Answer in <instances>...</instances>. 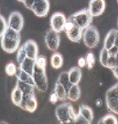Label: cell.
Wrapping results in <instances>:
<instances>
[{
	"instance_id": "1",
	"label": "cell",
	"mask_w": 118,
	"mask_h": 124,
	"mask_svg": "<svg viewBox=\"0 0 118 124\" xmlns=\"http://www.w3.org/2000/svg\"><path fill=\"white\" fill-rule=\"evenodd\" d=\"M20 39L21 38L19 32L7 28V30L1 38L2 48L8 53H13L19 49Z\"/></svg>"
},
{
	"instance_id": "2",
	"label": "cell",
	"mask_w": 118,
	"mask_h": 124,
	"mask_svg": "<svg viewBox=\"0 0 118 124\" xmlns=\"http://www.w3.org/2000/svg\"><path fill=\"white\" fill-rule=\"evenodd\" d=\"M79 114L75 112L74 107L69 102L62 103L57 106L55 110V115L60 123H64L69 121L74 120Z\"/></svg>"
},
{
	"instance_id": "3",
	"label": "cell",
	"mask_w": 118,
	"mask_h": 124,
	"mask_svg": "<svg viewBox=\"0 0 118 124\" xmlns=\"http://www.w3.org/2000/svg\"><path fill=\"white\" fill-rule=\"evenodd\" d=\"M69 19L74 22L75 25H77L82 30H84L91 26L93 16L91 15L88 9H83L72 15L69 17Z\"/></svg>"
},
{
	"instance_id": "4",
	"label": "cell",
	"mask_w": 118,
	"mask_h": 124,
	"mask_svg": "<svg viewBox=\"0 0 118 124\" xmlns=\"http://www.w3.org/2000/svg\"><path fill=\"white\" fill-rule=\"evenodd\" d=\"M82 39L84 44L87 48H95L100 42V35L99 31L93 26H90L87 28L82 31Z\"/></svg>"
},
{
	"instance_id": "5",
	"label": "cell",
	"mask_w": 118,
	"mask_h": 124,
	"mask_svg": "<svg viewBox=\"0 0 118 124\" xmlns=\"http://www.w3.org/2000/svg\"><path fill=\"white\" fill-rule=\"evenodd\" d=\"M34 85L40 92H46L48 89V79L45 69H41L35 67L34 73L32 74Z\"/></svg>"
},
{
	"instance_id": "6",
	"label": "cell",
	"mask_w": 118,
	"mask_h": 124,
	"mask_svg": "<svg viewBox=\"0 0 118 124\" xmlns=\"http://www.w3.org/2000/svg\"><path fill=\"white\" fill-rule=\"evenodd\" d=\"M67 21L66 16L62 12H55L50 18V27L53 31L60 33L64 31L65 25Z\"/></svg>"
},
{
	"instance_id": "7",
	"label": "cell",
	"mask_w": 118,
	"mask_h": 124,
	"mask_svg": "<svg viewBox=\"0 0 118 124\" xmlns=\"http://www.w3.org/2000/svg\"><path fill=\"white\" fill-rule=\"evenodd\" d=\"M7 26L11 30L19 32L24 27L23 16L19 11L11 12L7 19Z\"/></svg>"
},
{
	"instance_id": "8",
	"label": "cell",
	"mask_w": 118,
	"mask_h": 124,
	"mask_svg": "<svg viewBox=\"0 0 118 124\" xmlns=\"http://www.w3.org/2000/svg\"><path fill=\"white\" fill-rule=\"evenodd\" d=\"M45 40L47 48L53 52H56L60 45V36L59 33L53 31L51 28L45 32Z\"/></svg>"
},
{
	"instance_id": "9",
	"label": "cell",
	"mask_w": 118,
	"mask_h": 124,
	"mask_svg": "<svg viewBox=\"0 0 118 124\" xmlns=\"http://www.w3.org/2000/svg\"><path fill=\"white\" fill-rule=\"evenodd\" d=\"M32 11L38 17L45 16L49 11V2L48 0H35Z\"/></svg>"
},
{
	"instance_id": "10",
	"label": "cell",
	"mask_w": 118,
	"mask_h": 124,
	"mask_svg": "<svg viewBox=\"0 0 118 124\" xmlns=\"http://www.w3.org/2000/svg\"><path fill=\"white\" fill-rule=\"evenodd\" d=\"M105 6L106 4L104 0H92L89 2L88 11L92 16H99L104 13Z\"/></svg>"
},
{
	"instance_id": "11",
	"label": "cell",
	"mask_w": 118,
	"mask_h": 124,
	"mask_svg": "<svg viewBox=\"0 0 118 124\" xmlns=\"http://www.w3.org/2000/svg\"><path fill=\"white\" fill-rule=\"evenodd\" d=\"M24 47V50L26 53L27 57L32 60H36L38 56V46L34 40L28 39L23 44Z\"/></svg>"
},
{
	"instance_id": "12",
	"label": "cell",
	"mask_w": 118,
	"mask_h": 124,
	"mask_svg": "<svg viewBox=\"0 0 118 124\" xmlns=\"http://www.w3.org/2000/svg\"><path fill=\"white\" fill-rule=\"evenodd\" d=\"M69 80L71 85H79L82 79V70L79 67H73L68 71Z\"/></svg>"
},
{
	"instance_id": "13",
	"label": "cell",
	"mask_w": 118,
	"mask_h": 124,
	"mask_svg": "<svg viewBox=\"0 0 118 124\" xmlns=\"http://www.w3.org/2000/svg\"><path fill=\"white\" fill-rule=\"evenodd\" d=\"M16 77V78H17V81H22V82L29 84V85L35 86L34 85L33 77H32V75H31V74H29V73H25V72L22 70V69H17Z\"/></svg>"
},
{
	"instance_id": "14",
	"label": "cell",
	"mask_w": 118,
	"mask_h": 124,
	"mask_svg": "<svg viewBox=\"0 0 118 124\" xmlns=\"http://www.w3.org/2000/svg\"><path fill=\"white\" fill-rule=\"evenodd\" d=\"M79 115L86 119L87 121H88L89 123H91L92 120H93V110L91 107H89L88 106L86 105H81L79 106Z\"/></svg>"
},
{
	"instance_id": "15",
	"label": "cell",
	"mask_w": 118,
	"mask_h": 124,
	"mask_svg": "<svg viewBox=\"0 0 118 124\" xmlns=\"http://www.w3.org/2000/svg\"><path fill=\"white\" fill-rule=\"evenodd\" d=\"M82 31L83 30H82L77 25H75L71 30L67 31L66 34L70 40L73 42H79L82 36Z\"/></svg>"
},
{
	"instance_id": "16",
	"label": "cell",
	"mask_w": 118,
	"mask_h": 124,
	"mask_svg": "<svg viewBox=\"0 0 118 124\" xmlns=\"http://www.w3.org/2000/svg\"><path fill=\"white\" fill-rule=\"evenodd\" d=\"M19 69H22L25 73L32 75L35 70V60L27 57L21 64H19Z\"/></svg>"
},
{
	"instance_id": "17",
	"label": "cell",
	"mask_w": 118,
	"mask_h": 124,
	"mask_svg": "<svg viewBox=\"0 0 118 124\" xmlns=\"http://www.w3.org/2000/svg\"><path fill=\"white\" fill-rule=\"evenodd\" d=\"M81 96V90L79 85H72L67 90V99L71 101H77Z\"/></svg>"
},
{
	"instance_id": "18",
	"label": "cell",
	"mask_w": 118,
	"mask_h": 124,
	"mask_svg": "<svg viewBox=\"0 0 118 124\" xmlns=\"http://www.w3.org/2000/svg\"><path fill=\"white\" fill-rule=\"evenodd\" d=\"M54 92L57 94L58 100L61 101H65L67 99V90L62 84H60L58 81H56L54 85Z\"/></svg>"
},
{
	"instance_id": "19",
	"label": "cell",
	"mask_w": 118,
	"mask_h": 124,
	"mask_svg": "<svg viewBox=\"0 0 118 124\" xmlns=\"http://www.w3.org/2000/svg\"><path fill=\"white\" fill-rule=\"evenodd\" d=\"M16 86L20 90L21 92L23 93V95H34L35 86L33 85H29V84L17 81Z\"/></svg>"
},
{
	"instance_id": "20",
	"label": "cell",
	"mask_w": 118,
	"mask_h": 124,
	"mask_svg": "<svg viewBox=\"0 0 118 124\" xmlns=\"http://www.w3.org/2000/svg\"><path fill=\"white\" fill-rule=\"evenodd\" d=\"M116 29H112L109 31V33L107 34L106 37L104 39V48L107 50H109L112 47L114 46L115 43V36H116Z\"/></svg>"
},
{
	"instance_id": "21",
	"label": "cell",
	"mask_w": 118,
	"mask_h": 124,
	"mask_svg": "<svg viewBox=\"0 0 118 124\" xmlns=\"http://www.w3.org/2000/svg\"><path fill=\"white\" fill-rule=\"evenodd\" d=\"M50 64H51V65L54 69H60L62 66V64H63V56H62L61 53L55 52L51 56Z\"/></svg>"
},
{
	"instance_id": "22",
	"label": "cell",
	"mask_w": 118,
	"mask_h": 124,
	"mask_svg": "<svg viewBox=\"0 0 118 124\" xmlns=\"http://www.w3.org/2000/svg\"><path fill=\"white\" fill-rule=\"evenodd\" d=\"M23 93L21 92L20 90L18 88V87H15L14 90H12V93H11V101L15 105L18 106L20 104L21 101H22V98H23Z\"/></svg>"
},
{
	"instance_id": "23",
	"label": "cell",
	"mask_w": 118,
	"mask_h": 124,
	"mask_svg": "<svg viewBox=\"0 0 118 124\" xmlns=\"http://www.w3.org/2000/svg\"><path fill=\"white\" fill-rule=\"evenodd\" d=\"M36 108H37V101L36 98H35V95L30 96L29 98L27 99L26 105H25L24 110H27L30 113H32L36 110Z\"/></svg>"
},
{
	"instance_id": "24",
	"label": "cell",
	"mask_w": 118,
	"mask_h": 124,
	"mask_svg": "<svg viewBox=\"0 0 118 124\" xmlns=\"http://www.w3.org/2000/svg\"><path fill=\"white\" fill-rule=\"evenodd\" d=\"M57 81H58L60 84H62L66 90H68L70 87L72 85L69 80L68 72H62V73H60L58 78H57Z\"/></svg>"
},
{
	"instance_id": "25",
	"label": "cell",
	"mask_w": 118,
	"mask_h": 124,
	"mask_svg": "<svg viewBox=\"0 0 118 124\" xmlns=\"http://www.w3.org/2000/svg\"><path fill=\"white\" fill-rule=\"evenodd\" d=\"M47 59L46 56L43 55H38L36 59L35 60V67L41 69H46Z\"/></svg>"
},
{
	"instance_id": "26",
	"label": "cell",
	"mask_w": 118,
	"mask_h": 124,
	"mask_svg": "<svg viewBox=\"0 0 118 124\" xmlns=\"http://www.w3.org/2000/svg\"><path fill=\"white\" fill-rule=\"evenodd\" d=\"M109 57V53H108V50L105 49L104 48H103L102 50L100 51V62L103 66L106 67V68H107Z\"/></svg>"
},
{
	"instance_id": "27",
	"label": "cell",
	"mask_w": 118,
	"mask_h": 124,
	"mask_svg": "<svg viewBox=\"0 0 118 124\" xmlns=\"http://www.w3.org/2000/svg\"><path fill=\"white\" fill-rule=\"evenodd\" d=\"M17 69H18L16 68L15 63H13V62H9L6 65L5 71H6V73L7 74V76L12 77V76H16Z\"/></svg>"
},
{
	"instance_id": "28",
	"label": "cell",
	"mask_w": 118,
	"mask_h": 124,
	"mask_svg": "<svg viewBox=\"0 0 118 124\" xmlns=\"http://www.w3.org/2000/svg\"><path fill=\"white\" fill-rule=\"evenodd\" d=\"M101 119L104 124H118L117 118L112 114H108V115L104 116Z\"/></svg>"
},
{
	"instance_id": "29",
	"label": "cell",
	"mask_w": 118,
	"mask_h": 124,
	"mask_svg": "<svg viewBox=\"0 0 118 124\" xmlns=\"http://www.w3.org/2000/svg\"><path fill=\"white\" fill-rule=\"evenodd\" d=\"M85 59H86L87 68H88V69H91L95 63V56L93 54V53L90 52V53H87L86 56H85Z\"/></svg>"
},
{
	"instance_id": "30",
	"label": "cell",
	"mask_w": 118,
	"mask_h": 124,
	"mask_svg": "<svg viewBox=\"0 0 118 124\" xmlns=\"http://www.w3.org/2000/svg\"><path fill=\"white\" fill-rule=\"evenodd\" d=\"M27 58V55H26V53H25V50H24V45L20 46L17 51V55H16V60L17 62L19 64H21L25 59Z\"/></svg>"
},
{
	"instance_id": "31",
	"label": "cell",
	"mask_w": 118,
	"mask_h": 124,
	"mask_svg": "<svg viewBox=\"0 0 118 124\" xmlns=\"http://www.w3.org/2000/svg\"><path fill=\"white\" fill-rule=\"evenodd\" d=\"M7 28H8V26H7V20L5 19L3 16L0 15V39L2 38V36L6 32Z\"/></svg>"
},
{
	"instance_id": "32",
	"label": "cell",
	"mask_w": 118,
	"mask_h": 124,
	"mask_svg": "<svg viewBox=\"0 0 118 124\" xmlns=\"http://www.w3.org/2000/svg\"><path fill=\"white\" fill-rule=\"evenodd\" d=\"M73 124H91V123H89L88 121L84 119V118L81 117L79 115H78L77 118L73 121Z\"/></svg>"
},
{
	"instance_id": "33",
	"label": "cell",
	"mask_w": 118,
	"mask_h": 124,
	"mask_svg": "<svg viewBox=\"0 0 118 124\" xmlns=\"http://www.w3.org/2000/svg\"><path fill=\"white\" fill-rule=\"evenodd\" d=\"M58 101H59L58 98H57L56 93H55L54 92L50 93V95H49V101L50 102H51L52 104H56Z\"/></svg>"
},
{
	"instance_id": "34",
	"label": "cell",
	"mask_w": 118,
	"mask_h": 124,
	"mask_svg": "<svg viewBox=\"0 0 118 124\" xmlns=\"http://www.w3.org/2000/svg\"><path fill=\"white\" fill-rule=\"evenodd\" d=\"M22 2H23V3L25 5V7H26L27 8L31 9V10L35 3V0H24V1H22Z\"/></svg>"
},
{
	"instance_id": "35",
	"label": "cell",
	"mask_w": 118,
	"mask_h": 124,
	"mask_svg": "<svg viewBox=\"0 0 118 124\" xmlns=\"http://www.w3.org/2000/svg\"><path fill=\"white\" fill-rule=\"evenodd\" d=\"M108 53H109V56H116V55L118 53V48L116 46H113L109 50H108Z\"/></svg>"
},
{
	"instance_id": "36",
	"label": "cell",
	"mask_w": 118,
	"mask_h": 124,
	"mask_svg": "<svg viewBox=\"0 0 118 124\" xmlns=\"http://www.w3.org/2000/svg\"><path fill=\"white\" fill-rule=\"evenodd\" d=\"M78 64H79V67L80 69L87 66V62H86V59H85V57H82V56L80 57L79 60H78Z\"/></svg>"
},
{
	"instance_id": "37",
	"label": "cell",
	"mask_w": 118,
	"mask_h": 124,
	"mask_svg": "<svg viewBox=\"0 0 118 124\" xmlns=\"http://www.w3.org/2000/svg\"><path fill=\"white\" fill-rule=\"evenodd\" d=\"M112 73H113L114 77H115V78H116L117 79H118V66L114 67V68L112 69Z\"/></svg>"
},
{
	"instance_id": "38",
	"label": "cell",
	"mask_w": 118,
	"mask_h": 124,
	"mask_svg": "<svg viewBox=\"0 0 118 124\" xmlns=\"http://www.w3.org/2000/svg\"><path fill=\"white\" fill-rule=\"evenodd\" d=\"M114 46H116L118 48V30H117L116 32V36H115V43H114Z\"/></svg>"
},
{
	"instance_id": "39",
	"label": "cell",
	"mask_w": 118,
	"mask_h": 124,
	"mask_svg": "<svg viewBox=\"0 0 118 124\" xmlns=\"http://www.w3.org/2000/svg\"><path fill=\"white\" fill-rule=\"evenodd\" d=\"M95 104H96L97 106H99V107H100L102 105H103V101L101 100V99L98 98L96 101H95Z\"/></svg>"
},
{
	"instance_id": "40",
	"label": "cell",
	"mask_w": 118,
	"mask_h": 124,
	"mask_svg": "<svg viewBox=\"0 0 118 124\" xmlns=\"http://www.w3.org/2000/svg\"><path fill=\"white\" fill-rule=\"evenodd\" d=\"M111 112H113L115 114H117V115H118V102L116 106H115V107L112 109V110L111 111Z\"/></svg>"
},
{
	"instance_id": "41",
	"label": "cell",
	"mask_w": 118,
	"mask_h": 124,
	"mask_svg": "<svg viewBox=\"0 0 118 124\" xmlns=\"http://www.w3.org/2000/svg\"><path fill=\"white\" fill-rule=\"evenodd\" d=\"M115 57H116V65L118 66V53H117V54L116 55Z\"/></svg>"
},
{
	"instance_id": "42",
	"label": "cell",
	"mask_w": 118,
	"mask_h": 124,
	"mask_svg": "<svg viewBox=\"0 0 118 124\" xmlns=\"http://www.w3.org/2000/svg\"><path fill=\"white\" fill-rule=\"evenodd\" d=\"M97 124H104V123H103V121H102V119L100 118V119L98 121V123H97Z\"/></svg>"
},
{
	"instance_id": "43",
	"label": "cell",
	"mask_w": 118,
	"mask_h": 124,
	"mask_svg": "<svg viewBox=\"0 0 118 124\" xmlns=\"http://www.w3.org/2000/svg\"><path fill=\"white\" fill-rule=\"evenodd\" d=\"M0 124H8V123L5 122V121H2V122H0Z\"/></svg>"
},
{
	"instance_id": "44",
	"label": "cell",
	"mask_w": 118,
	"mask_h": 124,
	"mask_svg": "<svg viewBox=\"0 0 118 124\" xmlns=\"http://www.w3.org/2000/svg\"><path fill=\"white\" fill-rule=\"evenodd\" d=\"M115 87H116L117 90L118 91V83H117V84H116V85H115Z\"/></svg>"
},
{
	"instance_id": "45",
	"label": "cell",
	"mask_w": 118,
	"mask_h": 124,
	"mask_svg": "<svg viewBox=\"0 0 118 124\" xmlns=\"http://www.w3.org/2000/svg\"><path fill=\"white\" fill-rule=\"evenodd\" d=\"M117 2H118V1H117Z\"/></svg>"
}]
</instances>
